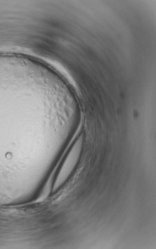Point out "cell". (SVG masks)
I'll use <instances>...</instances> for the list:
<instances>
[{"instance_id": "cell-1", "label": "cell", "mask_w": 156, "mask_h": 249, "mask_svg": "<svg viewBox=\"0 0 156 249\" xmlns=\"http://www.w3.org/2000/svg\"><path fill=\"white\" fill-rule=\"evenodd\" d=\"M84 136L80 135L74 142L58 173L56 183H60L70 176L76 168L81 157Z\"/></svg>"}]
</instances>
